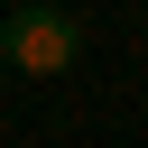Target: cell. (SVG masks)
<instances>
[{
	"label": "cell",
	"instance_id": "1",
	"mask_svg": "<svg viewBox=\"0 0 148 148\" xmlns=\"http://www.w3.org/2000/svg\"><path fill=\"white\" fill-rule=\"evenodd\" d=\"M0 56H9V74H65L74 56H83V28H74V9H56V0H37V9H9L0 18Z\"/></svg>",
	"mask_w": 148,
	"mask_h": 148
},
{
	"label": "cell",
	"instance_id": "2",
	"mask_svg": "<svg viewBox=\"0 0 148 148\" xmlns=\"http://www.w3.org/2000/svg\"><path fill=\"white\" fill-rule=\"evenodd\" d=\"M0 83H9V56H0Z\"/></svg>",
	"mask_w": 148,
	"mask_h": 148
}]
</instances>
